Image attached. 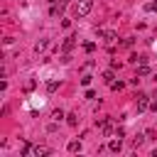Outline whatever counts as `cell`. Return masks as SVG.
Returning a JSON list of instances; mask_svg holds the SVG:
<instances>
[{
	"label": "cell",
	"mask_w": 157,
	"mask_h": 157,
	"mask_svg": "<svg viewBox=\"0 0 157 157\" xmlns=\"http://www.w3.org/2000/svg\"><path fill=\"white\" fill-rule=\"evenodd\" d=\"M91 10H93V0H78V2L74 5V17H76V20H78V17H86Z\"/></svg>",
	"instance_id": "1"
},
{
	"label": "cell",
	"mask_w": 157,
	"mask_h": 157,
	"mask_svg": "<svg viewBox=\"0 0 157 157\" xmlns=\"http://www.w3.org/2000/svg\"><path fill=\"white\" fill-rule=\"evenodd\" d=\"M98 34H101L105 42H115V39H118V34H115L113 29H103V32H98Z\"/></svg>",
	"instance_id": "2"
},
{
	"label": "cell",
	"mask_w": 157,
	"mask_h": 157,
	"mask_svg": "<svg viewBox=\"0 0 157 157\" xmlns=\"http://www.w3.org/2000/svg\"><path fill=\"white\" fill-rule=\"evenodd\" d=\"M150 103H147V96L145 93H137V110H145Z\"/></svg>",
	"instance_id": "3"
},
{
	"label": "cell",
	"mask_w": 157,
	"mask_h": 157,
	"mask_svg": "<svg viewBox=\"0 0 157 157\" xmlns=\"http://www.w3.org/2000/svg\"><path fill=\"white\" fill-rule=\"evenodd\" d=\"M32 155L44 157V155H49V150H47V147H42V145H32Z\"/></svg>",
	"instance_id": "4"
},
{
	"label": "cell",
	"mask_w": 157,
	"mask_h": 157,
	"mask_svg": "<svg viewBox=\"0 0 157 157\" xmlns=\"http://www.w3.org/2000/svg\"><path fill=\"white\" fill-rule=\"evenodd\" d=\"M74 49V37H66L64 39V52H71Z\"/></svg>",
	"instance_id": "5"
},
{
	"label": "cell",
	"mask_w": 157,
	"mask_h": 157,
	"mask_svg": "<svg viewBox=\"0 0 157 157\" xmlns=\"http://www.w3.org/2000/svg\"><path fill=\"white\" fill-rule=\"evenodd\" d=\"M101 130L103 135H110V120H101Z\"/></svg>",
	"instance_id": "6"
},
{
	"label": "cell",
	"mask_w": 157,
	"mask_h": 157,
	"mask_svg": "<svg viewBox=\"0 0 157 157\" xmlns=\"http://www.w3.org/2000/svg\"><path fill=\"white\" fill-rule=\"evenodd\" d=\"M78 150H81V142L78 140H71L69 142V152H78Z\"/></svg>",
	"instance_id": "7"
},
{
	"label": "cell",
	"mask_w": 157,
	"mask_h": 157,
	"mask_svg": "<svg viewBox=\"0 0 157 157\" xmlns=\"http://www.w3.org/2000/svg\"><path fill=\"white\" fill-rule=\"evenodd\" d=\"M66 123H69V125H76V123H78L76 113H69V115H66Z\"/></svg>",
	"instance_id": "8"
},
{
	"label": "cell",
	"mask_w": 157,
	"mask_h": 157,
	"mask_svg": "<svg viewBox=\"0 0 157 157\" xmlns=\"http://www.w3.org/2000/svg\"><path fill=\"white\" fill-rule=\"evenodd\" d=\"M108 147H110V150H113V152H120V140H113V142H110V145H108Z\"/></svg>",
	"instance_id": "9"
},
{
	"label": "cell",
	"mask_w": 157,
	"mask_h": 157,
	"mask_svg": "<svg viewBox=\"0 0 157 157\" xmlns=\"http://www.w3.org/2000/svg\"><path fill=\"white\" fill-rule=\"evenodd\" d=\"M34 49H37V52H42V49H47V39H42V42H37V44H34Z\"/></svg>",
	"instance_id": "10"
},
{
	"label": "cell",
	"mask_w": 157,
	"mask_h": 157,
	"mask_svg": "<svg viewBox=\"0 0 157 157\" xmlns=\"http://www.w3.org/2000/svg\"><path fill=\"white\" fill-rule=\"evenodd\" d=\"M147 74H150V69H147V66H145V64H142V66H140V69H137V76H147Z\"/></svg>",
	"instance_id": "11"
},
{
	"label": "cell",
	"mask_w": 157,
	"mask_h": 157,
	"mask_svg": "<svg viewBox=\"0 0 157 157\" xmlns=\"http://www.w3.org/2000/svg\"><path fill=\"white\" fill-rule=\"evenodd\" d=\"M103 81H105V83H113V71H105V74H103Z\"/></svg>",
	"instance_id": "12"
},
{
	"label": "cell",
	"mask_w": 157,
	"mask_h": 157,
	"mask_svg": "<svg viewBox=\"0 0 157 157\" xmlns=\"http://www.w3.org/2000/svg\"><path fill=\"white\" fill-rule=\"evenodd\" d=\"M83 49H86V52H88V54H91V52H93V49H96V44H93V42H86V44H83Z\"/></svg>",
	"instance_id": "13"
},
{
	"label": "cell",
	"mask_w": 157,
	"mask_h": 157,
	"mask_svg": "<svg viewBox=\"0 0 157 157\" xmlns=\"http://www.w3.org/2000/svg\"><path fill=\"white\" fill-rule=\"evenodd\" d=\"M47 88H49V91H56V88H59V81H49Z\"/></svg>",
	"instance_id": "14"
},
{
	"label": "cell",
	"mask_w": 157,
	"mask_h": 157,
	"mask_svg": "<svg viewBox=\"0 0 157 157\" xmlns=\"http://www.w3.org/2000/svg\"><path fill=\"white\" fill-rule=\"evenodd\" d=\"M110 86H113V91H120V88H123V86H125V83H123V81H118V83H115V81H113V83H110Z\"/></svg>",
	"instance_id": "15"
},
{
	"label": "cell",
	"mask_w": 157,
	"mask_h": 157,
	"mask_svg": "<svg viewBox=\"0 0 157 157\" xmlns=\"http://www.w3.org/2000/svg\"><path fill=\"white\" fill-rule=\"evenodd\" d=\"M52 118H54V120H61V118H64V113H61V110H54V115H52Z\"/></svg>",
	"instance_id": "16"
},
{
	"label": "cell",
	"mask_w": 157,
	"mask_h": 157,
	"mask_svg": "<svg viewBox=\"0 0 157 157\" xmlns=\"http://www.w3.org/2000/svg\"><path fill=\"white\" fill-rule=\"evenodd\" d=\"M147 10H157V2H150V5H147Z\"/></svg>",
	"instance_id": "17"
},
{
	"label": "cell",
	"mask_w": 157,
	"mask_h": 157,
	"mask_svg": "<svg viewBox=\"0 0 157 157\" xmlns=\"http://www.w3.org/2000/svg\"><path fill=\"white\" fill-rule=\"evenodd\" d=\"M152 155H155V157H157V147H155V152H152Z\"/></svg>",
	"instance_id": "18"
},
{
	"label": "cell",
	"mask_w": 157,
	"mask_h": 157,
	"mask_svg": "<svg viewBox=\"0 0 157 157\" xmlns=\"http://www.w3.org/2000/svg\"><path fill=\"white\" fill-rule=\"evenodd\" d=\"M155 98H157V88H155Z\"/></svg>",
	"instance_id": "19"
}]
</instances>
